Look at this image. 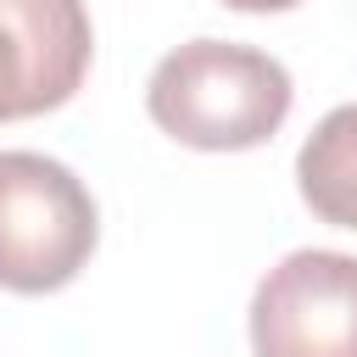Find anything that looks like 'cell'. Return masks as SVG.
<instances>
[{
    "instance_id": "cell-2",
    "label": "cell",
    "mask_w": 357,
    "mask_h": 357,
    "mask_svg": "<svg viewBox=\"0 0 357 357\" xmlns=\"http://www.w3.org/2000/svg\"><path fill=\"white\" fill-rule=\"evenodd\" d=\"M100 240L95 195L39 151H0V290L50 296L84 273Z\"/></svg>"
},
{
    "instance_id": "cell-1",
    "label": "cell",
    "mask_w": 357,
    "mask_h": 357,
    "mask_svg": "<svg viewBox=\"0 0 357 357\" xmlns=\"http://www.w3.org/2000/svg\"><path fill=\"white\" fill-rule=\"evenodd\" d=\"M290 100L284 61L234 39H190L145 84L151 123L190 151H257L284 128Z\"/></svg>"
},
{
    "instance_id": "cell-5",
    "label": "cell",
    "mask_w": 357,
    "mask_h": 357,
    "mask_svg": "<svg viewBox=\"0 0 357 357\" xmlns=\"http://www.w3.org/2000/svg\"><path fill=\"white\" fill-rule=\"evenodd\" d=\"M296 190L312 218L357 229V106H335L296 151Z\"/></svg>"
},
{
    "instance_id": "cell-4",
    "label": "cell",
    "mask_w": 357,
    "mask_h": 357,
    "mask_svg": "<svg viewBox=\"0 0 357 357\" xmlns=\"http://www.w3.org/2000/svg\"><path fill=\"white\" fill-rule=\"evenodd\" d=\"M95 61L84 0H0V123L67 106Z\"/></svg>"
},
{
    "instance_id": "cell-6",
    "label": "cell",
    "mask_w": 357,
    "mask_h": 357,
    "mask_svg": "<svg viewBox=\"0 0 357 357\" xmlns=\"http://www.w3.org/2000/svg\"><path fill=\"white\" fill-rule=\"evenodd\" d=\"M229 11H257V17H268V11H290V6H301V0H223Z\"/></svg>"
},
{
    "instance_id": "cell-3",
    "label": "cell",
    "mask_w": 357,
    "mask_h": 357,
    "mask_svg": "<svg viewBox=\"0 0 357 357\" xmlns=\"http://www.w3.org/2000/svg\"><path fill=\"white\" fill-rule=\"evenodd\" d=\"M257 357H357V257L290 251L251 296Z\"/></svg>"
}]
</instances>
